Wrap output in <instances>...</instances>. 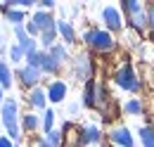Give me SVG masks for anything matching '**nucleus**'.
I'll return each instance as SVG.
<instances>
[{
  "mask_svg": "<svg viewBox=\"0 0 154 147\" xmlns=\"http://www.w3.org/2000/svg\"><path fill=\"white\" fill-rule=\"evenodd\" d=\"M140 142H142V147H154V126L152 124L140 126Z\"/></svg>",
  "mask_w": 154,
  "mask_h": 147,
  "instance_id": "nucleus-21",
  "label": "nucleus"
},
{
  "mask_svg": "<svg viewBox=\"0 0 154 147\" xmlns=\"http://www.w3.org/2000/svg\"><path fill=\"white\" fill-rule=\"evenodd\" d=\"M21 59H26L24 50H21L17 43H14V45H10V62H12V64H19Z\"/></svg>",
  "mask_w": 154,
  "mask_h": 147,
  "instance_id": "nucleus-24",
  "label": "nucleus"
},
{
  "mask_svg": "<svg viewBox=\"0 0 154 147\" xmlns=\"http://www.w3.org/2000/svg\"><path fill=\"white\" fill-rule=\"evenodd\" d=\"M26 105H29V109L33 111H40L48 107V90L38 86V88H33V90H29V97H26Z\"/></svg>",
  "mask_w": 154,
  "mask_h": 147,
  "instance_id": "nucleus-11",
  "label": "nucleus"
},
{
  "mask_svg": "<svg viewBox=\"0 0 154 147\" xmlns=\"http://www.w3.org/2000/svg\"><path fill=\"white\" fill-rule=\"evenodd\" d=\"M14 147H19V145H14Z\"/></svg>",
  "mask_w": 154,
  "mask_h": 147,
  "instance_id": "nucleus-32",
  "label": "nucleus"
},
{
  "mask_svg": "<svg viewBox=\"0 0 154 147\" xmlns=\"http://www.w3.org/2000/svg\"><path fill=\"white\" fill-rule=\"evenodd\" d=\"M0 147H14V142H12L7 135H2V138H0Z\"/></svg>",
  "mask_w": 154,
  "mask_h": 147,
  "instance_id": "nucleus-29",
  "label": "nucleus"
},
{
  "mask_svg": "<svg viewBox=\"0 0 154 147\" xmlns=\"http://www.w3.org/2000/svg\"><path fill=\"white\" fill-rule=\"evenodd\" d=\"M83 105L85 107H97V81H88L83 88Z\"/></svg>",
  "mask_w": 154,
  "mask_h": 147,
  "instance_id": "nucleus-16",
  "label": "nucleus"
},
{
  "mask_svg": "<svg viewBox=\"0 0 154 147\" xmlns=\"http://www.w3.org/2000/svg\"><path fill=\"white\" fill-rule=\"evenodd\" d=\"M0 12L5 14V21H10L12 26H24V24H26V14H24V10L10 7L7 2H2V5H0Z\"/></svg>",
  "mask_w": 154,
  "mask_h": 147,
  "instance_id": "nucleus-13",
  "label": "nucleus"
},
{
  "mask_svg": "<svg viewBox=\"0 0 154 147\" xmlns=\"http://www.w3.org/2000/svg\"><path fill=\"white\" fill-rule=\"evenodd\" d=\"M48 52L55 57L59 64H64V62L69 59V50H66V45H64V43H57V45H52V48H50Z\"/></svg>",
  "mask_w": 154,
  "mask_h": 147,
  "instance_id": "nucleus-22",
  "label": "nucleus"
},
{
  "mask_svg": "<svg viewBox=\"0 0 154 147\" xmlns=\"http://www.w3.org/2000/svg\"><path fill=\"white\" fill-rule=\"evenodd\" d=\"M123 111L131 114V116H140V114H145V105H142L140 97H131V100L123 102Z\"/></svg>",
  "mask_w": 154,
  "mask_h": 147,
  "instance_id": "nucleus-18",
  "label": "nucleus"
},
{
  "mask_svg": "<svg viewBox=\"0 0 154 147\" xmlns=\"http://www.w3.org/2000/svg\"><path fill=\"white\" fill-rule=\"evenodd\" d=\"M81 38H83L85 45H90L95 52H102V55L116 50V38H114V33H109L107 29H88V31H83Z\"/></svg>",
  "mask_w": 154,
  "mask_h": 147,
  "instance_id": "nucleus-3",
  "label": "nucleus"
},
{
  "mask_svg": "<svg viewBox=\"0 0 154 147\" xmlns=\"http://www.w3.org/2000/svg\"><path fill=\"white\" fill-rule=\"evenodd\" d=\"M36 7L43 10V12H52V10H55V0H38Z\"/></svg>",
  "mask_w": 154,
  "mask_h": 147,
  "instance_id": "nucleus-26",
  "label": "nucleus"
},
{
  "mask_svg": "<svg viewBox=\"0 0 154 147\" xmlns=\"http://www.w3.org/2000/svg\"><path fill=\"white\" fill-rule=\"evenodd\" d=\"M64 130H50V133H45V138H38L36 140V145L38 147H64Z\"/></svg>",
  "mask_w": 154,
  "mask_h": 147,
  "instance_id": "nucleus-14",
  "label": "nucleus"
},
{
  "mask_svg": "<svg viewBox=\"0 0 154 147\" xmlns=\"http://www.w3.org/2000/svg\"><path fill=\"white\" fill-rule=\"evenodd\" d=\"M66 92H69V86H66V81H62V78H55L50 86H48V100L50 102H62L64 97H66Z\"/></svg>",
  "mask_w": 154,
  "mask_h": 147,
  "instance_id": "nucleus-12",
  "label": "nucleus"
},
{
  "mask_svg": "<svg viewBox=\"0 0 154 147\" xmlns=\"http://www.w3.org/2000/svg\"><path fill=\"white\" fill-rule=\"evenodd\" d=\"M38 128H43L40 116H38V114H33V111H26V114L21 116V130H26V133H36Z\"/></svg>",
  "mask_w": 154,
  "mask_h": 147,
  "instance_id": "nucleus-15",
  "label": "nucleus"
},
{
  "mask_svg": "<svg viewBox=\"0 0 154 147\" xmlns=\"http://www.w3.org/2000/svg\"><path fill=\"white\" fill-rule=\"evenodd\" d=\"M26 64H31V67H38L43 74H59V69H62V64H59L55 57L50 55L48 50H38L36 55H31V57H26Z\"/></svg>",
  "mask_w": 154,
  "mask_h": 147,
  "instance_id": "nucleus-5",
  "label": "nucleus"
},
{
  "mask_svg": "<svg viewBox=\"0 0 154 147\" xmlns=\"http://www.w3.org/2000/svg\"><path fill=\"white\" fill-rule=\"evenodd\" d=\"M26 33H29L31 38H33V36H38V38H40V29L36 26V24H33V21H31V19L26 21Z\"/></svg>",
  "mask_w": 154,
  "mask_h": 147,
  "instance_id": "nucleus-27",
  "label": "nucleus"
},
{
  "mask_svg": "<svg viewBox=\"0 0 154 147\" xmlns=\"http://www.w3.org/2000/svg\"><path fill=\"white\" fill-rule=\"evenodd\" d=\"M78 142L81 147H88V145H97V142H102V130L93 126V124H88V126H83V128L78 130Z\"/></svg>",
  "mask_w": 154,
  "mask_h": 147,
  "instance_id": "nucleus-10",
  "label": "nucleus"
},
{
  "mask_svg": "<svg viewBox=\"0 0 154 147\" xmlns=\"http://www.w3.org/2000/svg\"><path fill=\"white\" fill-rule=\"evenodd\" d=\"M102 21H104V29L109 33L121 31L123 29V12H121V7H114V5L102 7Z\"/></svg>",
  "mask_w": 154,
  "mask_h": 147,
  "instance_id": "nucleus-6",
  "label": "nucleus"
},
{
  "mask_svg": "<svg viewBox=\"0 0 154 147\" xmlns=\"http://www.w3.org/2000/svg\"><path fill=\"white\" fill-rule=\"evenodd\" d=\"M109 140H112V147H135V138L126 126H116L109 133Z\"/></svg>",
  "mask_w": 154,
  "mask_h": 147,
  "instance_id": "nucleus-9",
  "label": "nucleus"
},
{
  "mask_svg": "<svg viewBox=\"0 0 154 147\" xmlns=\"http://www.w3.org/2000/svg\"><path fill=\"white\" fill-rule=\"evenodd\" d=\"M2 102H5V88H2V83H0V107H2Z\"/></svg>",
  "mask_w": 154,
  "mask_h": 147,
  "instance_id": "nucleus-30",
  "label": "nucleus"
},
{
  "mask_svg": "<svg viewBox=\"0 0 154 147\" xmlns=\"http://www.w3.org/2000/svg\"><path fill=\"white\" fill-rule=\"evenodd\" d=\"M147 14H149V31L154 33V5H149V7H147Z\"/></svg>",
  "mask_w": 154,
  "mask_h": 147,
  "instance_id": "nucleus-28",
  "label": "nucleus"
},
{
  "mask_svg": "<svg viewBox=\"0 0 154 147\" xmlns=\"http://www.w3.org/2000/svg\"><path fill=\"white\" fill-rule=\"evenodd\" d=\"M31 21H33V24H36V26L40 29V31H43V29H48V26H50V24L55 21V17H52L50 12H43V10H36V12H33V17H31Z\"/></svg>",
  "mask_w": 154,
  "mask_h": 147,
  "instance_id": "nucleus-19",
  "label": "nucleus"
},
{
  "mask_svg": "<svg viewBox=\"0 0 154 147\" xmlns=\"http://www.w3.org/2000/svg\"><path fill=\"white\" fill-rule=\"evenodd\" d=\"M40 124H43V133L55 130V111H52V109H45L43 114H40Z\"/></svg>",
  "mask_w": 154,
  "mask_h": 147,
  "instance_id": "nucleus-23",
  "label": "nucleus"
},
{
  "mask_svg": "<svg viewBox=\"0 0 154 147\" xmlns=\"http://www.w3.org/2000/svg\"><path fill=\"white\" fill-rule=\"evenodd\" d=\"M57 31H59V36H62V40H64V45L76 43V31H74V26H71L69 21H62V19H57Z\"/></svg>",
  "mask_w": 154,
  "mask_h": 147,
  "instance_id": "nucleus-17",
  "label": "nucleus"
},
{
  "mask_svg": "<svg viewBox=\"0 0 154 147\" xmlns=\"http://www.w3.org/2000/svg\"><path fill=\"white\" fill-rule=\"evenodd\" d=\"M10 7H17V10H31L36 5V0H7Z\"/></svg>",
  "mask_w": 154,
  "mask_h": 147,
  "instance_id": "nucleus-25",
  "label": "nucleus"
},
{
  "mask_svg": "<svg viewBox=\"0 0 154 147\" xmlns=\"http://www.w3.org/2000/svg\"><path fill=\"white\" fill-rule=\"evenodd\" d=\"M74 76L78 81H93V59L88 52H78L74 59Z\"/></svg>",
  "mask_w": 154,
  "mask_h": 147,
  "instance_id": "nucleus-7",
  "label": "nucleus"
},
{
  "mask_svg": "<svg viewBox=\"0 0 154 147\" xmlns=\"http://www.w3.org/2000/svg\"><path fill=\"white\" fill-rule=\"evenodd\" d=\"M7 48H5V43H2V38H0V52H5Z\"/></svg>",
  "mask_w": 154,
  "mask_h": 147,
  "instance_id": "nucleus-31",
  "label": "nucleus"
},
{
  "mask_svg": "<svg viewBox=\"0 0 154 147\" xmlns=\"http://www.w3.org/2000/svg\"><path fill=\"white\" fill-rule=\"evenodd\" d=\"M17 76H19L21 86L24 88H29V90H33V88H38L40 86V78L45 76V74L40 71L38 67H31V64H24L19 71H17Z\"/></svg>",
  "mask_w": 154,
  "mask_h": 147,
  "instance_id": "nucleus-8",
  "label": "nucleus"
},
{
  "mask_svg": "<svg viewBox=\"0 0 154 147\" xmlns=\"http://www.w3.org/2000/svg\"><path fill=\"white\" fill-rule=\"evenodd\" d=\"M121 12L123 19L133 26L135 31H147L149 29V14H147V7L137 0H123L121 2Z\"/></svg>",
  "mask_w": 154,
  "mask_h": 147,
  "instance_id": "nucleus-2",
  "label": "nucleus"
},
{
  "mask_svg": "<svg viewBox=\"0 0 154 147\" xmlns=\"http://www.w3.org/2000/svg\"><path fill=\"white\" fill-rule=\"evenodd\" d=\"M0 121L7 130V138L12 142H17L21 138V116H19V105L14 97H5V102L0 107Z\"/></svg>",
  "mask_w": 154,
  "mask_h": 147,
  "instance_id": "nucleus-1",
  "label": "nucleus"
},
{
  "mask_svg": "<svg viewBox=\"0 0 154 147\" xmlns=\"http://www.w3.org/2000/svg\"><path fill=\"white\" fill-rule=\"evenodd\" d=\"M12 69H10V64L5 62V59H0V83H2V88L5 90H10L12 88Z\"/></svg>",
  "mask_w": 154,
  "mask_h": 147,
  "instance_id": "nucleus-20",
  "label": "nucleus"
},
{
  "mask_svg": "<svg viewBox=\"0 0 154 147\" xmlns=\"http://www.w3.org/2000/svg\"><path fill=\"white\" fill-rule=\"evenodd\" d=\"M114 83H116V86H119L123 92H137V90H140V86H142L131 62L121 64V67L114 71Z\"/></svg>",
  "mask_w": 154,
  "mask_h": 147,
  "instance_id": "nucleus-4",
  "label": "nucleus"
}]
</instances>
